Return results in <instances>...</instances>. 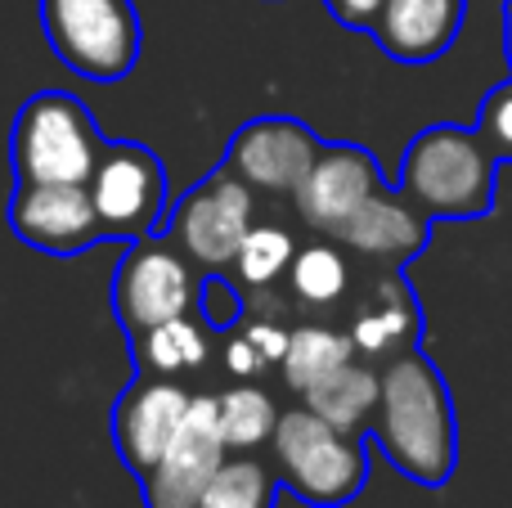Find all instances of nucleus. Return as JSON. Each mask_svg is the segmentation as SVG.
<instances>
[{"label":"nucleus","mask_w":512,"mask_h":508,"mask_svg":"<svg viewBox=\"0 0 512 508\" xmlns=\"http://www.w3.org/2000/svg\"><path fill=\"white\" fill-rule=\"evenodd\" d=\"M378 410L369 419L373 446L387 455L400 477L418 486H445L459 468V419L445 374L423 347L382 360Z\"/></svg>","instance_id":"nucleus-1"},{"label":"nucleus","mask_w":512,"mask_h":508,"mask_svg":"<svg viewBox=\"0 0 512 508\" xmlns=\"http://www.w3.org/2000/svg\"><path fill=\"white\" fill-rule=\"evenodd\" d=\"M499 167L477 126H427L400 158L396 189L432 221H481L495 212Z\"/></svg>","instance_id":"nucleus-2"},{"label":"nucleus","mask_w":512,"mask_h":508,"mask_svg":"<svg viewBox=\"0 0 512 508\" xmlns=\"http://www.w3.org/2000/svg\"><path fill=\"white\" fill-rule=\"evenodd\" d=\"M270 450H274L279 486L310 508H346L351 500H360V491L369 486L364 432L333 428L306 405L279 414Z\"/></svg>","instance_id":"nucleus-3"},{"label":"nucleus","mask_w":512,"mask_h":508,"mask_svg":"<svg viewBox=\"0 0 512 508\" xmlns=\"http://www.w3.org/2000/svg\"><path fill=\"white\" fill-rule=\"evenodd\" d=\"M104 144V131L77 95L36 90L9 126V167L27 185H86Z\"/></svg>","instance_id":"nucleus-4"},{"label":"nucleus","mask_w":512,"mask_h":508,"mask_svg":"<svg viewBox=\"0 0 512 508\" xmlns=\"http://www.w3.org/2000/svg\"><path fill=\"white\" fill-rule=\"evenodd\" d=\"M50 54L90 86H117L135 72L144 23L135 0H41Z\"/></svg>","instance_id":"nucleus-5"},{"label":"nucleus","mask_w":512,"mask_h":508,"mask_svg":"<svg viewBox=\"0 0 512 508\" xmlns=\"http://www.w3.org/2000/svg\"><path fill=\"white\" fill-rule=\"evenodd\" d=\"M104 239H153L167 221V167L140 140H108L86 180Z\"/></svg>","instance_id":"nucleus-6"},{"label":"nucleus","mask_w":512,"mask_h":508,"mask_svg":"<svg viewBox=\"0 0 512 508\" xmlns=\"http://www.w3.org/2000/svg\"><path fill=\"white\" fill-rule=\"evenodd\" d=\"M198 270L167 234H153V239H135L126 243V257L113 270V315L122 324L126 338H140L144 329L162 320H176V315L194 311L198 297Z\"/></svg>","instance_id":"nucleus-7"},{"label":"nucleus","mask_w":512,"mask_h":508,"mask_svg":"<svg viewBox=\"0 0 512 508\" xmlns=\"http://www.w3.org/2000/svg\"><path fill=\"white\" fill-rule=\"evenodd\" d=\"M248 230H252V189L225 167H212L198 185H189L176 198V207H167V221H162V234L189 261H198L207 270L234 266V252H239Z\"/></svg>","instance_id":"nucleus-8"},{"label":"nucleus","mask_w":512,"mask_h":508,"mask_svg":"<svg viewBox=\"0 0 512 508\" xmlns=\"http://www.w3.org/2000/svg\"><path fill=\"white\" fill-rule=\"evenodd\" d=\"M194 396L185 392L180 378L135 374L113 401V450L122 468L140 482L176 441Z\"/></svg>","instance_id":"nucleus-9"},{"label":"nucleus","mask_w":512,"mask_h":508,"mask_svg":"<svg viewBox=\"0 0 512 508\" xmlns=\"http://www.w3.org/2000/svg\"><path fill=\"white\" fill-rule=\"evenodd\" d=\"M225 459H230V446L216 423V396H194L167 455L140 477L144 508H194Z\"/></svg>","instance_id":"nucleus-10"},{"label":"nucleus","mask_w":512,"mask_h":508,"mask_svg":"<svg viewBox=\"0 0 512 508\" xmlns=\"http://www.w3.org/2000/svg\"><path fill=\"white\" fill-rule=\"evenodd\" d=\"M9 230L18 243L63 261L104 243V225H99L86 185H27V180H18L14 198H9Z\"/></svg>","instance_id":"nucleus-11"},{"label":"nucleus","mask_w":512,"mask_h":508,"mask_svg":"<svg viewBox=\"0 0 512 508\" xmlns=\"http://www.w3.org/2000/svg\"><path fill=\"white\" fill-rule=\"evenodd\" d=\"M319 149H324V140L297 117H252L230 135L221 167L234 171L248 189L292 194L306 180Z\"/></svg>","instance_id":"nucleus-12"},{"label":"nucleus","mask_w":512,"mask_h":508,"mask_svg":"<svg viewBox=\"0 0 512 508\" xmlns=\"http://www.w3.org/2000/svg\"><path fill=\"white\" fill-rule=\"evenodd\" d=\"M378 189H387L382 180V167L364 144H351V140H337V144H324L319 158L310 162L306 180L292 189V203H297L301 221L315 225V230L333 234L355 207H364Z\"/></svg>","instance_id":"nucleus-13"},{"label":"nucleus","mask_w":512,"mask_h":508,"mask_svg":"<svg viewBox=\"0 0 512 508\" xmlns=\"http://www.w3.org/2000/svg\"><path fill=\"white\" fill-rule=\"evenodd\" d=\"M333 239L342 243V248L360 252V257L409 266V261L423 257L427 243H432V216L409 203L400 189H378L369 203L355 207V212L337 225Z\"/></svg>","instance_id":"nucleus-14"},{"label":"nucleus","mask_w":512,"mask_h":508,"mask_svg":"<svg viewBox=\"0 0 512 508\" xmlns=\"http://www.w3.org/2000/svg\"><path fill=\"white\" fill-rule=\"evenodd\" d=\"M468 0H382L369 36L396 63H432L454 50Z\"/></svg>","instance_id":"nucleus-15"},{"label":"nucleus","mask_w":512,"mask_h":508,"mask_svg":"<svg viewBox=\"0 0 512 508\" xmlns=\"http://www.w3.org/2000/svg\"><path fill=\"white\" fill-rule=\"evenodd\" d=\"M418 338H423V311H418L414 288L400 275L378 279L351 320L355 351L369 360H391L400 351L418 347Z\"/></svg>","instance_id":"nucleus-16"},{"label":"nucleus","mask_w":512,"mask_h":508,"mask_svg":"<svg viewBox=\"0 0 512 508\" xmlns=\"http://www.w3.org/2000/svg\"><path fill=\"white\" fill-rule=\"evenodd\" d=\"M126 342H131L135 374L180 378V374L203 369L207 351H212V329L189 311V315H176V320L153 324V329H144L140 338H126Z\"/></svg>","instance_id":"nucleus-17"},{"label":"nucleus","mask_w":512,"mask_h":508,"mask_svg":"<svg viewBox=\"0 0 512 508\" xmlns=\"http://www.w3.org/2000/svg\"><path fill=\"white\" fill-rule=\"evenodd\" d=\"M378 387H382L378 369L351 360V365H342L337 374H328L319 387H310L301 401H306V410H315L324 423H333V428L364 432L373 419V410H378Z\"/></svg>","instance_id":"nucleus-18"},{"label":"nucleus","mask_w":512,"mask_h":508,"mask_svg":"<svg viewBox=\"0 0 512 508\" xmlns=\"http://www.w3.org/2000/svg\"><path fill=\"white\" fill-rule=\"evenodd\" d=\"M355 360V342L351 333L324 329V324H306V329L288 333V347H283V383L292 387L297 396H306L310 387H319L328 374H337L342 365Z\"/></svg>","instance_id":"nucleus-19"},{"label":"nucleus","mask_w":512,"mask_h":508,"mask_svg":"<svg viewBox=\"0 0 512 508\" xmlns=\"http://www.w3.org/2000/svg\"><path fill=\"white\" fill-rule=\"evenodd\" d=\"M279 504V473L261 459H225L194 508H274Z\"/></svg>","instance_id":"nucleus-20"},{"label":"nucleus","mask_w":512,"mask_h":508,"mask_svg":"<svg viewBox=\"0 0 512 508\" xmlns=\"http://www.w3.org/2000/svg\"><path fill=\"white\" fill-rule=\"evenodd\" d=\"M216 423H221V437L230 450H256L274 437V401L252 383H239L230 392L216 396Z\"/></svg>","instance_id":"nucleus-21"},{"label":"nucleus","mask_w":512,"mask_h":508,"mask_svg":"<svg viewBox=\"0 0 512 508\" xmlns=\"http://www.w3.org/2000/svg\"><path fill=\"white\" fill-rule=\"evenodd\" d=\"M288 279H292V293L306 306H333L346 293V284H351V270H346V257L333 243H310V248H301L292 257Z\"/></svg>","instance_id":"nucleus-22"},{"label":"nucleus","mask_w":512,"mask_h":508,"mask_svg":"<svg viewBox=\"0 0 512 508\" xmlns=\"http://www.w3.org/2000/svg\"><path fill=\"white\" fill-rule=\"evenodd\" d=\"M292 257H297V243H292L288 230H279V225H252L243 234L239 252H234V275L248 288H265L279 275H288Z\"/></svg>","instance_id":"nucleus-23"},{"label":"nucleus","mask_w":512,"mask_h":508,"mask_svg":"<svg viewBox=\"0 0 512 508\" xmlns=\"http://www.w3.org/2000/svg\"><path fill=\"white\" fill-rule=\"evenodd\" d=\"M194 315L207 324L212 333H230L243 320V293L234 279H225L221 270H207L198 279V297H194Z\"/></svg>","instance_id":"nucleus-24"},{"label":"nucleus","mask_w":512,"mask_h":508,"mask_svg":"<svg viewBox=\"0 0 512 508\" xmlns=\"http://www.w3.org/2000/svg\"><path fill=\"white\" fill-rule=\"evenodd\" d=\"M477 131H481V140L495 149L499 162H512V81H499V86L481 99Z\"/></svg>","instance_id":"nucleus-25"},{"label":"nucleus","mask_w":512,"mask_h":508,"mask_svg":"<svg viewBox=\"0 0 512 508\" xmlns=\"http://www.w3.org/2000/svg\"><path fill=\"white\" fill-rule=\"evenodd\" d=\"M324 9L342 27H351V32H369L378 9H382V0H324Z\"/></svg>","instance_id":"nucleus-26"},{"label":"nucleus","mask_w":512,"mask_h":508,"mask_svg":"<svg viewBox=\"0 0 512 508\" xmlns=\"http://www.w3.org/2000/svg\"><path fill=\"white\" fill-rule=\"evenodd\" d=\"M225 365H230V374H239V378H252L256 369H265V356L256 351V342L243 333V338H234L230 347H225Z\"/></svg>","instance_id":"nucleus-27"},{"label":"nucleus","mask_w":512,"mask_h":508,"mask_svg":"<svg viewBox=\"0 0 512 508\" xmlns=\"http://www.w3.org/2000/svg\"><path fill=\"white\" fill-rule=\"evenodd\" d=\"M248 338L256 342V351L265 356V365H279L283 360V347H288V333L274 329V324H252Z\"/></svg>","instance_id":"nucleus-28"},{"label":"nucleus","mask_w":512,"mask_h":508,"mask_svg":"<svg viewBox=\"0 0 512 508\" xmlns=\"http://www.w3.org/2000/svg\"><path fill=\"white\" fill-rule=\"evenodd\" d=\"M504 54H508V68H512V0L504 9Z\"/></svg>","instance_id":"nucleus-29"}]
</instances>
